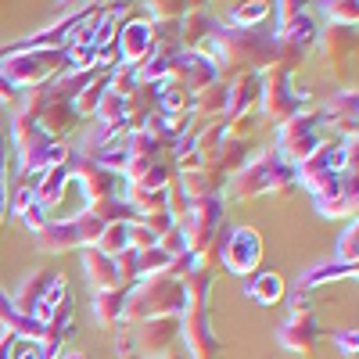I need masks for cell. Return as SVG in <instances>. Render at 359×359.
<instances>
[{
    "label": "cell",
    "mask_w": 359,
    "mask_h": 359,
    "mask_svg": "<svg viewBox=\"0 0 359 359\" xmlns=\"http://www.w3.org/2000/svg\"><path fill=\"white\" fill-rule=\"evenodd\" d=\"M316 43H320L327 62L338 65V62H345V57H352V50H355V29L352 25H327L316 36Z\"/></svg>",
    "instance_id": "cell-21"
},
{
    "label": "cell",
    "mask_w": 359,
    "mask_h": 359,
    "mask_svg": "<svg viewBox=\"0 0 359 359\" xmlns=\"http://www.w3.org/2000/svg\"><path fill=\"white\" fill-rule=\"evenodd\" d=\"M137 269H140V280L144 277H162L172 269V259L155 245V248H147V252H137Z\"/></svg>",
    "instance_id": "cell-30"
},
{
    "label": "cell",
    "mask_w": 359,
    "mask_h": 359,
    "mask_svg": "<svg viewBox=\"0 0 359 359\" xmlns=\"http://www.w3.org/2000/svg\"><path fill=\"white\" fill-rule=\"evenodd\" d=\"M248 298L259 306H277L284 298V277L280 273H255L248 284Z\"/></svg>",
    "instance_id": "cell-25"
},
{
    "label": "cell",
    "mask_w": 359,
    "mask_h": 359,
    "mask_svg": "<svg viewBox=\"0 0 359 359\" xmlns=\"http://www.w3.org/2000/svg\"><path fill=\"white\" fill-rule=\"evenodd\" d=\"M54 277H57V273H50V269H47V273H29V277L18 284V291L11 294L15 309H18L22 316H33V313H36V306L43 302V294L50 291ZM33 320H36V316H33Z\"/></svg>",
    "instance_id": "cell-20"
},
{
    "label": "cell",
    "mask_w": 359,
    "mask_h": 359,
    "mask_svg": "<svg viewBox=\"0 0 359 359\" xmlns=\"http://www.w3.org/2000/svg\"><path fill=\"white\" fill-rule=\"evenodd\" d=\"M0 104H18V86H11L4 76H0Z\"/></svg>",
    "instance_id": "cell-41"
},
{
    "label": "cell",
    "mask_w": 359,
    "mask_h": 359,
    "mask_svg": "<svg viewBox=\"0 0 359 359\" xmlns=\"http://www.w3.org/2000/svg\"><path fill=\"white\" fill-rule=\"evenodd\" d=\"M269 11H273V4H266V0H252V4H241V8L230 11V25H233V29H252V25H259Z\"/></svg>",
    "instance_id": "cell-31"
},
{
    "label": "cell",
    "mask_w": 359,
    "mask_h": 359,
    "mask_svg": "<svg viewBox=\"0 0 359 359\" xmlns=\"http://www.w3.org/2000/svg\"><path fill=\"white\" fill-rule=\"evenodd\" d=\"M320 108H298L287 123L277 126V147L273 151L287 162V165H298L306 162L316 147L323 144V133H320Z\"/></svg>",
    "instance_id": "cell-3"
},
{
    "label": "cell",
    "mask_w": 359,
    "mask_h": 359,
    "mask_svg": "<svg viewBox=\"0 0 359 359\" xmlns=\"http://www.w3.org/2000/svg\"><path fill=\"white\" fill-rule=\"evenodd\" d=\"M118 118H126V97L115 94L111 86H104V94H101V101L94 108V123L97 126H111V123H118Z\"/></svg>",
    "instance_id": "cell-29"
},
{
    "label": "cell",
    "mask_w": 359,
    "mask_h": 359,
    "mask_svg": "<svg viewBox=\"0 0 359 359\" xmlns=\"http://www.w3.org/2000/svg\"><path fill=\"white\" fill-rule=\"evenodd\" d=\"M76 118H79V115L72 111L69 101H50V97H47V104H43V111H40V126L47 130L50 140H62L65 133H72Z\"/></svg>",
    "instance_id": "cell-23"
},
{
    "label": "cell",
    "mask_w": 359,
    "mask_h": 359,
    "mask_svg": "<svg viewBox=\"0 0 359 359\" xmlns=\"http://www.w3.org/2000/svg\"><path fill=\"white\" fill-rule=\"evenodd\" d=\"M255 104H259V72L245 69L226 86V115H223V123H241V118L252 115Z\"/></svg>",
    "instance_id": "cell-15"
},
{
    "label": "cell",
    "mask_w": 359,
    "mask_h": 359,
    "mask_svg": "<svg viewBox=\"0 0 359 359\" xmlns=\"http://www.w3.org/2000/svg\"><path fill=\"white\" fill-rule=\"evenodd\" d=\"M219 252H223V266L230 269V273L248 277L262 262V237H259L255 226H237V230H230L223 237Z\"/></svg>",
    "instance_id": "cell-9"
},
{
    "label": "cell",
    "mask_w": 359,
    "mask_h": 359,
    "mask_svg": "<svg viewBox=\"0 0 359 359\" xmlns=\"http://www.w3.org/2000/svg\"><path fill=\"white\" fill-rule=\"evenodd\" d=\"M72 184L83 191L86 205H94V201H104V198H118V184H123V176H115V172L101 169L94 158H83V155L76 151Z\"/></svg>",
    "instance_id": "cell-12"
},
{
    "label": "cell",
    "mask_w": 359,
    "mask_h": 359,
    "mask_svg": "<svg viewBox=\"0 0 359 359\" xmlns=\"http://www.w3.org/2000/svg\"><path fill=\"white\" fill-rule=\"evenodd\" d=\"M216 18L205 8H187L184 18H180V43H187V50H198L201 43H208V36L216 33Z\"/></svg>",
    "instance_id": "cell-19"
},
{
    "label": "cell",
    "mask_w": 359,
    "mask_h": 359,
    "mask_svg": "<svg viewBox=\"0 0 359 359\" xmlns=\"http://www.w3.org/2000/svg\"><path fill=\"white\" fill-rule=\"evenodd\" d=\"M355 8H359L355 0H331V4H323V15L331 18V25H352L355 29V18H359Z\"/></svg>",
    "instance_id": "cell-34"
},
{
    "label": "cell",
    "mask_w": 359,
    "mask_h": 359,
    "mask_svg": "<svg viewBox=\"0 0 359 359\" xmlns=\"http://www.w3.org/2000/svg\"><path fill=\"white\" fill-rule=\"evenodd\" d=\"M184 11H187V4H180V0H155V4H147V22L151 25H172V22H180L184 18Z\"/></svg>",
    "instance_id": "cell-32"
},
{
    "label": "cell",
    "mask_w": 359,
    "mask_h": 359,
    "mask_svg": "<svg viewBox=\"0 0 359 359\" xmlns=\"http://www.w3.org/2000/svg\"><path fill=\"white\" fill-rule=\"evenodd\" d=\"M187 309V287L180 277L162 273V277H144L126 291V309L123 323H144V320H162V316H184Z\"/></svg>",
    "instance_id": "cell-1"
},
{
    "label": "cell",
    "mask_w": 359,
    "mask_h": 359,
    "mask_svg": "<svg viewBox=\"0 0 359 359\" xmlns=\"http://www.w3.org/2000/svg\"><path fill=\"white\" fill-rule=\"evenodd\" d=\"M345 277H355V266H345V262H320V266H313L309 273L302 277V287L309 291V287H316V284H331V280H345Z\"/></svg>",
    "instance_id": "cell-27"
},
{
    "label": "cell",
    "mask_w": 359,
    "mask_h": 359,
    "mask_svg": "<svg viewBox=\"0 0 359 359\" xmlns=\"http://www.w3.org/2000/svg\"><path fill=\"white\" fill-rule=\"evenodd\" d=\"M158 248H162L169 259H180L184 252H191L187 241H184V233H180V226H172V230H165V233L158 237Z\"/></svg>",
    "instance_id": "cell-35"
},
{
    "label": "cell",
    "mask_w": 359,
    "mask_h": 359,
    "mask_svg": "<svg viewBox=\"0 0 359 359\" xmlns=\"http://www.w3.org/2000/svg\"><path fill=\"white\" fill-rule=\"evenodd\" d=\"M83 277H86L90 291H111V287H118L115 259L101 255L97 248H83Z\"/></svg>",
    "instance_id": "cell-18"
},
{
    "label": "cell",
    "mask_w": 359,
    "mask_h": 359,
    "mask_svg": "<svg viewBox=\"0 0 359 359\" xmlns=\"http://www.w3.org/2000/svg\"><path fill=\"white\" fill-rule=\"evenodd\" d=\"M334 341H338V352H341V355H355V348H359V331H355V327H341V331H334Z\"/></svg>",
    "instance_id": "cell-39"
},
{
    "label": "cell",
    "mask_w": 359,
    "mask_h": 359,
    "mask_svg": "<svg viewBox=\"0 0 359 359\" xmlns=\"http://www.w3.org/2000/svg\"><path fill=\"white\" fill-rule=\"evenodd\" d=\"M273 11H277V43L280 47H287V50H294V54H302V50H309L313 43H316V36H320V25H316V15L309 11V8H302V4H273Z\"/></svg>",
    "instance_id": "cell-6"
},
{
    "label": "cell",
    "mask_w": 359,
    "mask_h": 359,
    "mask_svg": "<svg viewBox=\"0 0 359 359\" xmlns=\"http://www.w3.org/2000/svg\"><path fill=\"white\" fill-rule=\"evenodd\" d=\"M123 309H126V291H123V287L94 291V320H97V327L123 323Z\"/></svg>",
    "instance_id": "cell-24"
},
{
    "label": "cell",
    "mask_w": 359,
    "mask_h": 359,
    "mask_svg": "<svg viewBox=\"0 0 359 359\" xmlns=\"http://www.w3.org/2000/svg\"><path fill=\"white\" fill-rule=\"evenodd\" d=\"M101 255L115 259V255H123L130 248V223H108L104 233L97 237V245H94Z\"/></svg>",
    "instance_id": "cell-28"
},
{
    "label": "cell",
    "mask_w": 359,
    "mask_h": 359,
    "mask_svg": "<svg viewBox=\"0 0 359 359\" xmlns=\"http://www.w3.org/2000/svg\"><path fill=\"white\" fill-rule=\"evenodd\" d=\"M355 198H359V176H341V191L316 198V212L327 219H355Z\"/></svg>",
    "instance_id": "cell-17"
},
{
    "label": "cell",
    "mask_w": 359,
    "mask_h": 359,
    "mask_svg": "<svg viewBox=\"0 0 359 359\" xmlns=\"http://www.w3.org/2000/svg\"><path fill=\"white\" fill-rule=\"evenodd\" d=\"M29 205H36V191H33V180H25V184L15 191V198H11V212L15 216H22Z\"/></svg>",
    "instance_id": "cell-37"
},
{
    "label": "cell",
    "mask_w": 359,
    "mask_h": 359,
    "mask_svg": "<svg viewBox=\"0 0 359 359\" xmlns=\"http://www.w3.org/2000/svg\"><path fill=\"white\" fill-rule=\"evenodd\" d=\"M8 219V184H4V165H0V223Z\"/></svg>",
    "instance_id": "cell-43"
},
{
    "label": "cell",
    "mask_w": 359,
    "mask_h": 359,
    "mask_svg": "<svg viewBox=\"0 0 359 359\" xmlns=\"http://www.w3.org/2000/svg\"><path fill=\"white\" fill-rule=\"evenodd\" d=\"M280 165H284V158H280L277 151H266V155L248 158L241 169L233 172V180H226V184H230V194L241 198V201L259 198V194H269V191H273V184H277Z\"/></svg>",
    "instance_id": "cell-7"
},
{
    "label": "cell",
    "mask_w": 359,
    "mask_h": 359,
    "mask_svg": "<svg viewBox=\"0 0 359 359\" xmlns=\"http://www.w3.org/2000/svg\"><path fill=\"white\" fill-rule=\"evenodd\" d=\"M320 334H323V331H320V323H316L313 313H291V316L280 323L277 341H280L287 352H294V355H309V352L316 348Z\"/></svg>",
    "instance_id": "cell-14"
},
{
    "label": "cell",
    "mask_w": 359,
    "mask_h": 359,
    "mask_svg": "<svg viewBox=\"0 0 359 359\" xmlns=\"http://www.w3.org/2000/svg\"><path fill=\"white\" fill-rule=\"evenodd\" d=\"M57 72H69V54L65 50H18V54H0V76L18 90H43L47 79Z\"/></svg>",
    "instance_id": "cell-2"
},
{
    "label": "cell",
    "mask_w": 359,
    "mask_h": 359,
    "mask_svg": "<svg viewBox=\"0 0 359 359\" xmlns=\"http://www.w3.org/2000/svg\"><path fill=\"white\" fill-rule=\"evenodd\" d=\"M191 115H201V118L208 115V118H216V123H219V118L226 115V83L219 79L208 90H201V94L194 97V111Z\"/></svg>",
    "instance_id": "cell-26"
},
{
    "label": "cell",
    "mask_w": 359,
    "mask_h": 359,
    "mask_svg": "<svg viewBox=\"0 0 359 359\" xmlns=\"http://www.w3.org/2000/svg\"><path fill=\"white\" fill-rule=\"evenodd\" d=\"M115 352L118 355H137V338H133V323H123L115 334Z\"/></svg>",
    "instance_id": "cell-38"
},
{
    "label": "cell",
    "mask_w": 359,
    "mask_h": 359,
    "mask_svg": "<svg viewBox=\"0 0 359 359\" xmlns=\"http://www.w3.org/2000/svg\"><path fill=\"white\" fill-rule=\"evenodd\" d=\"M62 359H86V355H83V352H65Z\"/></svg>",
    "instance_id": "cell-45"
},
{
    "label": "cell",
    "mask_w": 359,
    "mask_h": 359,
    "mask_svg": "<svg viewBox=\"0 0 359 359\" xmlns=\"http://www.w3.org/2000/svg\"><path fill=\"white\" fill-rule=\"evenodd\" d=\"M223 187H226V176H219L216 169H191V172H180L176 194L191 205L205 198H223Z\"/></svg>",
    "instance_id": "cell-16"
},
{
    "label": "cell",
    "mask_w": 359,
    "mask_h": 359,
    "mask_svg": "<svg viewBox=\"0 0 359 359\" xmlns=\"http://www.w3.org/2000/svg\"><path fill=\"white\" fill-rule=\"evenodd\" d=\"M269 123H287L298 111V94H294V76L284 65H269L259 72V104H255Z\"/></svg>",
    "instance_id": "cell-4"
},
{
    "label": "cell",
    "mask_w": 359,
    "mask_h": 359,
    "mask_svg": "<svg viewBox=\"0 0 359 359\" xmlns=\"http://www.w3.org/2000/svg\"><path fill=\"white\" fill-rule=\"evenodd\" d=\"M22 219H25V226L33 230V233H40L47 223H50V216H47V208H40V205H29L25 212H22Z\"/></svg>",
    "instance_id": "cell-40"
},
{
    "label": "cell",
    "mask_w": 359,
    "mask_h": 359,
    "mask_svg": "<svg viewBox=\"0 0 359 359\" xmlns=\"http://www.w3.org/2000/svg\"><path fill=\"white\" fill-rule=\"evenodd\" d=\"M223 198H205V201H191V208L184 216L176 219L180 233H184V241L191 252L198 255H208V248L216 245V233L223 226Z\"/></svg>",
    "instance_id": "cell-5"
},
{
    "label": "cell",
    "mask_w": 359,
    "mask_h": 359,
    "mask_svg": "<svg viewBox=\"0 0 359 359\" xmlns=\"http://www.w3.org/2000/svg\"><path fill=\"white\" fill-rule=\"evenodd\" d=\"M180 338L194 359L219 355V338L212 331V320H208V302H187L184 316H180Z\"/></svg>",
    "instance_id": "cell-8"
},
{
    "label": "cell",
    "mask_w": 359,
    "mask_h": 359,
    "mask_svg": "<svg viewBox=\"0 0 359 359\" xmlns=\"http://www.w3.org/2000/svg\"><path fill=\"white\" fill-rule=\"evenodd\" d=\"M219 76H223V69L212 62V57H205L198 50H180L172 57V72H169V79L180 83L194 97L201 94V90H208L212 83H219Z\"/></svg>",
    "instance_id": "cell-10"
},
{
    "label": "cell",
    "mask_w": 359,
    "mask_h": 359,
    "mask_svg": "<svg viewBox=\"0 0 359 359\" xmlns=\"http://www.w3.org/2000/svg\"><path fill=\"white\" fill-rule=\"evenodd\" d=\"M115 50H118V65L123 69H137L140 62H147V54L155 50V33L147 18H130L118 22L115 33Z\"/></svg>",
    "instance_id": "cell-11"
},
{
    "label": "cell",
    "mask_w": 359,
    "mask_h": 359,
    "mask_svg": "<svg viewBox=\"0 0 359 359\" xmlns=\"http://www.w3.org/2000/svg\"><path fill=\"white\" fill-rule=\"evenodd\" d=\"M155 245H158V237L147 230L140 219L130 223V248H133V252H147V248H155Z\"/></svg>",
    "instance_id": "cell-36"
},
{
    "label": "cell",
    "mask_w": 359,
    "mask_h": 359,
    "mask_svg": "<svg viewBox=\"0 0 359 359\" xmlns=\"http://www.w3.org/2000/svg\"><path fill=\"white\" fill-rule=\"evenodd\" d=\"M338 262H345V266L359 262V223L355 219L338 233Z\"/></svg>",
    "instance_id": "cell-33"
},
{
    "label": "cell",
    "mask_w": 359,
    "mask_h": 359,
    "mask_svg": "<svg viewBox=\"0 0 359 359\" xmlns=\"http://www.w3.org/2000/svg\"><path fill=\"white\" fill-rule=\"evenodd\" d=\"M158 359H176V352H172V355H158Z\"/></svg>",
    "instance_id": "cell-46"
},
{
    "label": "cell",
    "mask_w": 359,
    "mask_h": 359,
    "mask_svg": "<svg viewBox=\"0 0 359 359\" xmlns=\"http://www.w3.org/2000/svg\"><path fill=\"white\" fill-rule=\"evenodd\" d=\"M133 338H137V352H140L144 359L172 355V348H176V341H180V320H176V316H162V320L133 323Z\"/></svg>",
    "instance_id": "cell-13"
},
{
    "label": "cell",
    "mask_w": 359,
    "mask_h": 359,
    "mask_svg": "<svg viewBox=\"0 0 359 359\" xmlns=\"http://www.w3.org/2000/svg\"><path fill=\"white\" fill-rule=\"evenodd\" d=\"M15 334H0V359H11V352H15Z\"/></svg>",
    "instance_id": "cell-44"
},
{
    "label": "cell",
    "mask_w": 359,
    "mask_h": 359,
    "mask_svg": "<svg viewBox=\"0 0 359 359\" xmlns=\"http://www.w3.org/2000/svg\"><path fill=\"white\" fill-rule=\"evenodd\" d=\"M355 111H359V97H355V90H341V94H334L331 101H327L320 108V115L327 118V123H334L345 137L355 133Z\"/></svg>",
    "instance_id": "cell-22"
},
{
    "label": "cell",
    "mask_w": 359,
    "mask_h": 359,
    "mask_svg": "<svg viewBox=\"0 0 359 359\" xmlns=\"http://www.w3.org/2000/svg\"><path fill=\"white\" fill-rule=\"evenodd\" d=\"M11 359H36V345H33V341H15Z\"/></svg>",
    "instance_id": "cell-42"
}]
</instances>
